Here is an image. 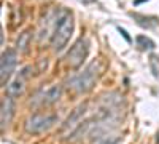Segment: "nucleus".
Returning <instances> with one entry per match:
<instances>
[{"label":"nucleus","instance_id":"nucleus-1","mask_svg":"<svg viewBox=\"0 0 159 144\" xmlns=\"http://www.w3.org/2000/svg\"><path fill=\"white\" fill-rule=\"evenodd\" d=\"M73 32V18L70 13L64 11L62 15L59 16L57 19V24H56V29L52 32V37H51V47L54 51H61L67 42L70 40V35Z\"/></svg>","mask_w":159,"mask_h":144},{"label":"nucleus","instance_id":"nucleus-2","mask_svg":"<svg viewBox=\"0 0 159 144\" xmlns=\"http://www.w3.org/2000/svg\"><path fill=\"white\" fill-rule=\"evenodd\" d=\"M97 77H99V62L92 61L81 74H78L72 78L70 87L75 91H78V93H88V91L92 90V87L96 85Z\"/></svg>","mask_w":159,"mask_h":144},{"label":"nucleus","instance_id":"nucleus-3","mask_svg":"<svg viewBox=\"0 0 159 144\" xmlns=\"http://www.w3.org/2000/svg\"><path fill=\"white\" fill-rule=\"evenodd\" d=\"M57 122V117L54 114H43V112H38L30 115L27 120H25V132L30 133V135H38V133H43L46 130H49L52 125Z\"/></svg>","mask_w":159,"mask_h":144},{"label":"nucleus","instance_id":"nucleus-4","mask_svg":"<svg viewBox=\"0 0 159 144\" xmlns=\"http://www.w3.org/2000/svg\"><path fill=\"white\" fill-rule=\"evenodd\" d=\"M88 53H89V42H88V38L80 37L78 40L72 45V48L69 50V53H67V56H65V59H67V64H69L70 67L78 69L84 62Z\"/></svg>","mask_w":159,"mask_h":144},{"label":"nucleus","instance_id":"nucleus-5","mask_svg":"<svg viewBox=\"0 0 159 144\" xmlns=\"http://www.w3.org/2000/svg\"><path fill=\"white\" fill-rule=\"evenodd\" d=\"M16 62H18L16 50L8 48L2 53V61H0V80H2V87L7 85L8 77L13 74V71L16 67Z\"/></svg>","mask_w":159,"mask_h":144},{"label":"nucleus","instance_id":"nucleus-6","mask_svg":"<svg viewBox=\"0 0 159 144\" xmlns=\"http://www.w3.org/2000/svg\"><path fill=\"white\" fill-rule=\"evenodd\" d=\"M29 71H30V67H24V69L7 85V95H8V96L16 98V96L22 95V91H24V88H25V82H27V78H29Z\"/></svg>","mask_w":159,"mask_h":144},{"label":"nucleus","instance_id":"nucleus-7","mask_svg":"<svg viewBox=\"0 0 159 144\" xmlns=\"http://www.w3.org/2000/svg\"><path fill=\"white\" fill-rule=\"evenodd\" d=\"M15 115V101L11 96H3L2 98V106H0V125L5 128Z\"/></svg>","mask_w":159,"mask_h":144},{"label":"nucleus","instance_id":"nucleus-8","mask_svg":"<svg viewBox=\"0 0 159 144\" xmlns=\"http://www.w3.org/2000/svg\"><path fill=\"white\" fill-rule=\"evenodd\" d=\"M86 109H88V106L86 104H81V106H78L73 112H72V115H69V119L65 120V123H64V128L65 130H69V128H73V127H78L80 123H81V117L86 114Z\"/></svg>","mask_w":159,"mask_h":144},{"label":"nucleus","instance_id":"nucleus-9","mask_svg":"<svg viewBox=\"0 0 159 144\" xmlns=\"http://www.w3.org/2000/svg\"><path fill=\"white\" fill-rule=\"evenodd\" d=\"M61 95H62V88H61L59 85L51 87V88H48L45 93L42 95V98H40V102L45 104V106H48V104L56 102V101L61 98Z\"/></svg>","mask_w":159,"mask_h":144},{"label":"nucleus","instance_id":"nucleus-10","mask_svg":"<svg viewBox=\"0 0 159 144\" xmlns=\"http://www.w3.org/2000/svg\"><path fill=\"white\" fill-rule=\"evenodd\" d=\"M29 40H30V31H24L22 34H19L18 42H16V50L24 51L25 48L29 47Z\"/></svg>","mask_w":159,"mask_h":144},{"label":"nucleus","instance_id":"nucleus-11","mask_svg":"<svg viewBox=\"0 0 159 144\" xmlns=\"http://www.w3.org/2000/svg\"><path fill=\"white\" fill-rule=\"evenodd\" d=\"M135 42H137V47H140V50H153L154 48V42L151 38H148L147 35H137Z\"/></svg>","mask_w":159,"mask_h":144},{"label":"nucleus","instance_id":"nucleus-12","mask_svg":"<svg viewBox=\"0 0 159 144\" xmlns=\"http://www.w3.org/2000/svg\"><path fill=\"white\" fill-rule=\"evenodd\" d=\"M150 64H151V69H153L154 75L157 77V75H159V58L153 55V56L150 58Z\"/></svg>","mask_w":159,"mask_h":144},{"label":"nucleus","instance_id":"nucleus-13","mask_svg":"<svg viewBox=\"0 0 159 144\" xmlns=\"http://www.w3.org/2000/svg\"><path fill=\"white\" fill-rule=\"evenodd\" d=\"M118 138H113V136H108V138H99V141L96 144H116Z\"/></svg>","mask_w":159,"mask_h":144},{"label":"nucleus","instance_id":"nucleus-14","mask_svg":"<svg viewBox=\"0 0 159 144\" xmlns=\"http://www.w3.org/2000/svg\"><path fill=\"white\" fill-rule=\"evenodd\" d=\"M119 32H121V34H123V37L126 38V40H127V42H130V37L127 35V32H126L124 29H121V27H119Z\"/></svg>","mask_w":159,"mask_h":144},{"label":"nucleus","instance_id":"nucleus-15","mask_svg":"<svg viewBox=\"0 0 159 144\" xmlns=\"http://www.w3.org/2000/svg\"><path fill=\"white\" fill-rule=\"evenodd\" d=\"M78 2H81V3H84V5H88V3H94L96 0H78Z\"/></svg>","mask_w":159,"mask_h":144}]
</instances>
